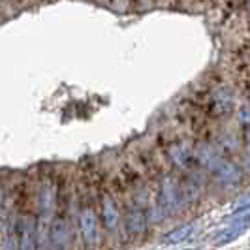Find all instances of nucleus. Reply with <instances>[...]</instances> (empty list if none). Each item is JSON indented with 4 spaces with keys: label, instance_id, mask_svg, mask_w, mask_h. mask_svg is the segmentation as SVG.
<instances>
[{
    "label": "nucleus",
    "instance_id": "2",
    "mask_svg": "<svg viewBox=\"0 0 250 250\" xmlns=\"http://www.w3.org/2000/svg\"><path fill=\"white\" fill-rule=\"evenodd\" d=\"M150 4H156V2H158V0H149Z\"/></svg>",
    "mask_w": 250,
    "mask_h": 250
},
{
    "label": "nucleus",
    "instance_id": "1",
    "mask_svg": "<svg viewBox=\"0 0 250 250\" xmlns=\"http://www.w3.org/2000/svg\"><path fill=\"white\" fill-rule=\"evenodd\" d=\"M207 111L213 115H226L233 107V96L228 88H216L207 92Z\"/></svg>",
    "mask_w": 250,
    "mask_h": 250
}]
</instances>
